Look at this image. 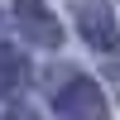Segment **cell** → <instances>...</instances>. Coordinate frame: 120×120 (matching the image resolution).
I'll use <instances>...</instances> for the list:
<instances>
[{
  "label": "cell",
  "instance_id": "obj_2",
  "mask_svg": "<svg viewBox=\"0 0 120 120\" xmlns=\"http://www.w3.org/2000/svg\"><path fill=\"white\" fill-rule=\"evenodd\" d=\"M77 29H82V38L96 48V53H111V48L120 43L115 15H111L106 0H77Z\"/></svg>",
  "mask_w": 120,
  "mask_h": 120
},
{
  "label": "cell",
  "instance_id": "obj_4",
  "mask_svg": "<svg viewBox=\"0 0 120 120\" xmlns=\"http://www.w3.org/2000/svg\"><path fill=\"white\" fill-rule=\"evenodd\" d=\"M24 72H29V67H24V58H19V53H10V48H0V91H15V86L24 82Z\"/></svg>",
  "mask_w": 120,
  "mask_h": 120
},
{
  "label": "cell",
  "instance_id": "obj_3",
  "mask_svg": "<svg viewBox=\"0 0 120 120\" xmlns=\"http://www.w3.org/2000/svg\"><path fill=\"white\" fill-rule=\"evenodd\" d=\"M15 24H19V34H24L29 43H43V48L63 43V29H58L53 10H48L43 0H15Z\"/></svg>",
  "mask_w": 120,
  "mask_h": 120
},
{
  "label": "cell",
  "instance_id": "obj_1",
  "mask_svg": "<svg viewBox=\"0 0 120 120\" xmlns=\"http://www.w3.org/2000/svg\"><path fill=\"white\" fill-rule=\"evenodd\" d=\"M58 120H106V96L96 82L77 77L58 91Z\"/></svg>",
  "mask_w": 120,
  "mask_h": 120
},
{
  "label": "cell",
  "instance_id": "obj_5",
  "mask_svg": "<svg viewBox=\"0 0 120 120\" xmlns=\"http://www.w3.org/2000/svg\"><path fill=\"white\" fill-rule=\"evenodd\" d=\"M5 120H38V115H34V111H24V106H19V111H10Z\"/></svg>",
  "mask_w": 120,
  "mask_h": 120
}]
</instances>
